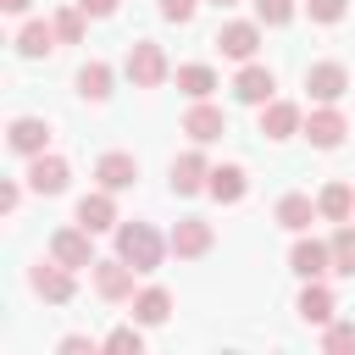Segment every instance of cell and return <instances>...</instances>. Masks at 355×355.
Listing matches in <instances>:
<instances>
[{"label": "cell", "instance_id": "1", "mask_svg": "<svg viewBox=\"0 0 355 355\" xmlns=\"http://www.w3.org/2000/svg\"><path fill=\"white\" fill-rule=\"evenodd\" d=\"M166 250H172V244H166L150 222H122V227H116V255H122L139 277H150V272L161 266V255H166Z\"/></svg>", "mask_w": 355, "mask_h": 355}, {"label": "cell", "instance_id": "2", "mask_svg": "<svg viewBox=\"0 0 355 355\" xmlns=\"http://www.w3.org/2000/svg\"><path fill=\"white\" fill-rule=\"evenodd\" d=\"M166 72H172V61H166V50H161L155 39L128 44V78H133V89H161Z\"/></svg>", "mask_w": 355, "mask_h": 355}, {"label": "cell", "instance_id": "3", "mask_svg": "<svg viewBox=\"0 0 355 355\" xmlns=\"http://www.w3.org/2000/svg\"><path fill=\"white\" fill-rule=\"evenodd\" d=\"M344 89H349V67H344V61H316V67H305V94H311L316 105L344 100Z\"/></svg>", "mask_w": 355, "mask_h": 355}, {"label": "cell", "instance_id": "4", "mask_svg": "<svg viewBox=\"0 0 355 355\" xmlns=\"http://www.w3.org/2000/svg\"><path fill=\"white\" fill-rule=\"evenodd\" d=\"M166 244H172V255H178V261H200V255L216 244V233H211V222H205V216H183V222L172 227V239H166Z\"/></svg>", "mask_w": 355, "mask_h": 355}, {"label": "cell", "instance_id": "5", "mask_svg": "<svg viewBox=\"0 0 355 355\" xmlns=\"http://www.w3.org/2000/svg\"><path fill=\"white\" fill-rule=\"evenodd\" d=\"M89 239H94L89 227H55V233H50V255H55L61 266H72V272H78V266H94V244H89Z\"/></svg>", "mask_w": 355, "mask_h": 355}, {"label": "cell", "instance_id": "6", "mask_svg": "<svg viewBox=\"0 0 355 355\" xmlns=\"http://www.w3.org/2000/svg\"><path fill=\"white\" fill-rule=\"evenodd\" d=\"M89 272H94V288H100V300H111V305L133 300V277H139V272H133L122 255H116V261H94Z\"/></svg>", "mask_w": 355, "mask_h": 355}, {"label": "cell", "instance_id": "7", "mask_svg": "<svg viewBox=\"0 0 355 355\" xmlns=\"http://www.w3.org/2000/svg\"><path fill=\"white\" fill-rule=\"evenodd\" d=\"M28 283H33V294H44L50 305H67V300L78 294V283H72V266H61L55 255H50V266L39 261V266L28 272Z\"/></svg>", "mask_w": 355, "mask_h": 355}, {"label": "cell", "instance_id": "8", "mask_svg": "<svg viewBox=\"0 0 355 355\" xmlns=\"http://www.w3.org/2000/svg\"><path fill=\"white\" fill-rule=\"evenodd\" d=\"M211 44H216L222 55H233V61H255V50H261V28H255V22H222Z\"/></svg>", "mask_w": 355, "mask_h": 355}, {"label": "cell", "instance_id": "9", "mask_svg": "<svg viewBox=\"0 0 355 355\" xmlns=\"http://www.w3.org/2000/svg\"><path fill=\"white\" fill-rule=\"evenodd\" d=\"M316 150H338L344 144V133H349V122H344V111H333V105H322V111H311L305 116V128H300Z\"/></svg>", "mask_w": 355, "mask_h": 355}, {"label": "cell", "instance_id": "10", "mask_svg": "<svg viewBox=\"0 0 355 355\" xmlns=\"http://www.w3.org/2000/svg\"><path fill=\"white\" fill-rule=\"evenodd\" d=\"M6 144H11L17 155H44V144H50V122H44V116H11Z\"/></svg>", "mask_w": 355, "mask_h": 355}, {"label": "cell", "instance_id": "11", "mask_svg": "<svg viewBox=\"0 0 355 355\" xmlns=\"http://www.w3.org/2000/svg\"><path fill=\"white\" fill-rule=\"evenodd\" d=\"M67 178H72V166L61 155H28V189L33 194H61Z\"/></svg>", "mask_w": 355, "mask_h": 355}, {"label": "cell", "instance_id": "12", "mask_svg": "<svg viewBox=\"0 0 355 355\" xmlns=\"http://www.w3.org/2000/svg\"><path fill=\"white\" fill-rule=\"evenodd\" d=\"M94 178H100V189H133L139 183V161L128 155V150H105L100 161H94Z\"/></svg>", "mask_w": 355, "mask_h": 355}, {"label": "cell", "instance_id": "13", "mask_svg": "<svg viewBox=\"0 0 355 355\" xmlns=\"http://www.w3.org/2000/svg\"><path fill=\"white\" fill-rule=\"evenodd\" d=\"M272 89H277V78H272V67H261V61H244V72L233 78V94H239L244 105H266Z\"/></svg>", "mask_w": 355, "mask_h": 355}, {"label": "cell", "instance_id": "14", "mask_svg": "<svg viewBox=\"0 0 355 355\" xmlns=\"http://www.w3.org/2000/svg\"><path fill=\"white\" fill-rule=\"evenodd\" d=\"M183 133H189L194 144H216V139L227 133V116H222L216 105H205V100H194V105H189V116H183Z\"/></svg>", "mask_w": 355, "mask_h": 355}, {"label": "cell", "instance_id": "15", "mask_svg": "<svg viewBox=\"0 0 355 355\" xmlns=\"http://www.w3.org/2000/svg\"><path fill=\"white\" fill-rule=\"evenodd\" d=\"M305 122H300V105L294 100H266L261 105V133L266 139H294Z\"/></svg>", "mask_w": 355, "mask_h": 355}, {"label": "cell", "instance_id": "16", "mask_svg": "<svg viewBox=\"0 0 355 355\" xmlns=\"http://www.w3.org/2000/svg\"><path fill=\"white\" fill-rule=\"evenodd\" d=\"M205 183H211L205 155H200V150H183V155L172 161V194H200Z\"/></svg>", "mask_w": 355, "mask_h": 355}, {"label": "cell", "instance_id": "17", "mask_svg": "<svg viewBox=\"0 0 355 355\" xmlns=\"http://www.w3.org/2000/svg\"><path fill=\"white\" fill-rule=\"evenodd\" d=\"M78 227H89V233L116 227V200H111V189H94V194L78 200Z\"/></svg>", "mask_w": 355, "mask_h": 355}, {"label": "cell", "instance_id": "18", "mask_svg": "<svg viewBox=\"0 0 355 355\" xmlns=\"http://www.w3.org/2000/svg\"><path fill=\"white\" fill-rule=\"evenodd\" d=\"M288 272H300V277H322V272H333V250H327L322 239H300V244L288 250Z\"/></svg>", "mask_w": 355, "mask_h": 355}, {"label": "cell", "instance_id": "19", "mask_svg": "<svg viewBox=\"0 0 355 355\" xmlns=\"http://www.w3.org/2000/svg\"><path fill=\"white\" fill-rule=\"evenodd\" d=\"M316 216H322V211H316L311 194H283V200H277V227H288V233H305Z\"/></svg>", "mask_w": 355, "mask_h": 355}, {"label": "cell", "instance_id": "20", "mask_svg": "<svg viewBox=\"0 0 355 355\" xmlns=\"http://www.w3.org/2000/svg\"><path fill=\"white\" fill-rule=\"evenodd\" d=\"M333 311H338V305H333V294L322 288V277H305V288H300V316L316 322V327H327Z\"/></svg>", "mask_w": 355, "mask_h": 355}, {"label": "cell", "instance_id": "21", "mask_svg": "<svg viewBox=\"0 0 355 355\" xmlns=\"http://www.w3.org/2000/svg\"><path fill=\"white\" fill-rule=\"evenodd\" d=\"M316 211H322L327 222H349V216H355V189H349L344 178H333V183L316 194Z\"/></svg>", "mask_w": 355, "mask_h": 355}, {"label": "cell", "instance_id": "22", "mask_svg": "<svg viewBox=\"0 0 355 355\" xmlns=\"http://www.w3.org/2000/svg\"><path fill=\"white\" fill-rule=\"evenodd\" d=\"M211 200H222V205H239L244 200V189H250V178H244V166H211Z\"/></svg>", "mask_w": 355, "mask_h": 355}, {"label": "cell", "instance_id": "23", "mask_svg": "<svg viewBox=\"0 0 355 355\" xmlns=\"http://www.w3.org/2000/svg\"><path fill=\"white\" fill-rule=\"evenodd\" d=\"M55 22H28L22 33H17V55H28V61H39V55H50L55 50Z\"/></svg>", "mask_w": 355, "mask_h": 355}, {"label": "cell", "instance_id": "24", "mask_svg": "<svg viewBox=\"0 0 355 355\" xmlns=\"http://www.w3.org/2000/svg\"><path fill=\"white\" fill-rule=\"evenodd\" d=\"M133 316H139L144 327H161V322L172 316V294H166V288H139V294H133Z\"/></svg>", "mask_w": 355, "mask_h": 355}, {"label": "cell", "instance_id": "25", "mask_svg": "<svg viewBox=\"0 0 355 355\" xmlns=\"http://www.w3.org/2000/svg\"><path fill=\"white\" fill-rule=\"evenodd\" d=\"M78 94L100 105V100L111 94V67H105V61H83V67H78Z\"/></svg>", "mask_w": 355, "mask_h": 355}, {"label": "cell", "instance_id": "26", "mask_svg": "<svg viewBox=\"0 0 355 355\" xmlns=\"http://www.w3.org/2000/svg\"><path fill=\"white\" fill-rule=\"evenodd\" d=\"M327 250H333V272L355 277V222H338V233L327 239Z\"/></svg>", "mask_w": 355, "mask_h": 355}, {"label": "cell", "instance_id": "27", "mask_svg": "<svg viewBox=\"0 0 355 355\" xmlns=\"http://www.w3.org/2000/svg\"><path fill=\"white\" fill-rule=\"evenodd\" d=\"M178 89H183L189 100H205V94L216 89V72H211V67H200V61H194V67H178Z\"/></svg>", "mask_w": 355, "mask_h": 355}, {"label": "cell", "instance_id": "28", "mask_svg": "<svg viewBox=\"0 0 355 355\" xmlns=\"http://www.w3.org/2000/svg\"><path fill=\"white\" fill-rule=\"evenodd\" d=\"M83 22H89V11H83V6H78V0H72V6H61V11H55V33H61V39H67V44H83Z\"/></svg>", "mask_w": 355, "mask_h": 355}, {"label": "cell", "instance_id": "29", "mask_svg": "<svg viewBox=\"0 0 355 355\" xmlns=\"http://www.w3.org/2000/svg\"><path fill=\"white\" fill-rule=\"evenodd\" d=\"M100 344L116 349V355H139V349H144V333H139V327H116V333H105Z\"/></svg>", "mask_w": 355, "mask_h": 355}, {"label": "cell", "instance_id": "30", "mask_svg": "<svg viewBox=\"0 0 355 355\" xmlns=\"http://www.w3.org/2000/svg\"><path fill=\"white\" fill-rule=\"evenodd\" d=\"M294 17V0H255V22H266V28H283Z\"/></svg>", "mask_w": 355, "mask_h": 355}, {"label": "cell", "instance_id": "31", "mask_svg": "<svg viewBox=\"0 0 355 355\" xmlns=\"http://www.w3.org/2000/svg\"><path fill=\"white\" fill-rule=\"evenodd\" d=\"M322 344H327L333 355H344V349H355V322H327V333H322Z\"/></svg>", "mask_w": 355, "mask_h": 355}, {"label": "cell", "instance_id": "32", "mask_svg": "<svg viewBox=\"0 0 355 355\" xmlns=\"http://www.w3.org/2000/svg\"><path fill=\"white\" fill-rule=\"evenodd\" d=\"M305 11H311V22H344L349 0H305Z\"/></svg>", "mask_w": 355, "mask_h": 355}, {"label": "cell", "instance_id": "33", "mask_svg": "<svg viewBox=\"0 0 355 355\" xmlns=\"http://www.w3.org/2000/svg\"><path fill=\"white\" fill-rule=\"evenodd\" d=\"M194 6H200V0H161V17L183 28V22H194Z\"/></svg>", "mask_w": 355, "mask_h": 355}, {"label": "cell", "instance_id": "34", "mask_svg": "<svg viewBox=\"0 0 355 355\" xmlns=\"http://www.w3.org/2000/svg\"><path fill=\"white\" fill-rule=\"evenodd\" d=\"M55 349H61V355H83V349H94V338H83V333H67Z\"/></svg>", "mask_w": 355, "mask_h": 355}, {"label": "cell", "instance_id": "35", "mask_svg": "<svg viewBox=\"0 0 355 355\" xmlns=\"http://www.w3.org/2000/svg\"><path fill=\"white\" fill-rule=\"evenodd\" d=\"M17 200H22V189H17V183H0V211H6V216L17 211Z\"/></svg>", "mask_w": 355, "mask_h": 355}, {"label": "cell", "instance_id": "36", "mask_svg": "<svg viewBox=\"0 0 355 355\" xmlns=\"http://www.w3.org/2000/svg\"><path fill=\"white\" fill-rule=\"evenodd\" d=\"M78 6H83V11H89V17H111V11H116V6H122V0H78Z\"/></svg>", "mask_w": 355, "mask_h": 355}, {"label": "cell", "instance_id": "37", "mask_svg": "<svg viewBox=\"0 0 355 355\" xmlns=\"http://www.w3.org/2000/svg\"><path fill=\"white\" fill-rule=\"evenodd\" d=\"M0 6H6V11H11V17H22V11H28V6H33V0H0Z\"/></svg>", "mask_w": 355, "mask_h": 355}, {"label": "cell", "instance_id": "38", "mask_svg": "<svg viewBox=\"0 0 355 355\" xmlns=\"http://www.w3.org/2000/svg\"><path fill=\"white\" fill-rule=\"evenodd\" d=\"M211 6H239V0H211Z\"/></svg>", "mask_w": 355, "mask_h": 355}]
</instances>
